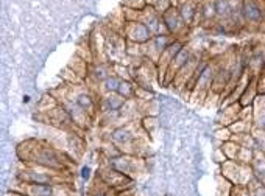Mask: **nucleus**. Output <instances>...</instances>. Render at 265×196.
Segmentation results:
<instances>
[{"mask_svg": "<svg viewBox=\"0 0 265 196\" xmlns=\"http://www.w3.org/2000/svg\"><path fill=\"white\" fill-rule=\"evenodd\" d=\"M63 173L58 172H52L42 167H33L28 165V168H23L22 172H19L17 178L20 182H32V184H50V185H61L60 179H61Z\"/></svg>", "mask_w": 265, "mask_h": 196, "instance_id": "2", "label": "nucleus"}, {"mask_svg": "<svg viewBox=\"0 0 265 196\" xmlns=\"http://www.w3.org/2000/svg\"><path fill=\"white\" fill-rule=\"evenodd\" d=\"M215 11H217V17L222 22H228L232 13L231 0H215Z\"/></svg>", "mask_w": 265, "mask_h": 196, "instance_id": "11", "label": "nucleus"}, {"mask_svg": "<svg viewBox=\"0 0 265 196\" xmlns=\"http://www.w3.org/2000/svg\"><path fill=\"white\" fill-rule=\"evenodd\" d=\"M111 142H112V145H115L117 148H119V150L124 153L125 148L134 146V143H136V136L131 133L128 126H121V128L112 129V133H111Z\"/></svg>", "mask_w": 265, "mask_h": 196, "instance_id": "10", "label": "nucleus"}, {"mask_svg": "<svg viewBox=\"0 0 265 196\" xmlns=\"http://www.w3.org/2000/svg\"><path fill=\"white\" fill-rule=\"evenodd\" d=\"M114 75V64L106 61H94L89 64V74L87 78L92 80L94 84H102L106 78Z\"/></svg>", "mask_w": 265, "mask_h": 196, "instance_id": "8", "label": "nucleus"}, {"mask_svg": "<svg viewBox=\"0 0 265 196\" xmlns=\"http://www.w3.org/2000/svg\"><path fill=\"white\" fill-rule=\"evenodd\" d=\"M247 188H248L250 196H265V184L262 181H259L257 178H253L248 182Z\"/></svg>", "mask_w": 265, "mask_h": 196, "instance_id": "14", "label": "nucleus"}, {"mask_svg": "<svg viewBox=\"0 0 265 196\" xmlns=\"http://www.w3.org/2000/svg\"><path fill=\"white\" fill-rule=\"evenodd\" d=\"M128 100L122 95H119L117 92L114 93H105L103 96L99 98V114H105V112H117L122 111V108L127 105Z\"/></svg>", "mask_w": 265, "mask_h": 196, "instance_id": "9", "label": "nucleus"}, {"mask_svg": "<svg viewBox=\"0 0 265 196\" xmlns=\"http://www.w3.org/2000/svg\"><path fill=\"white\" fill-rule=\"evenodd\" d=\"M119 196H131V190H130V191H122Z\"/></svg>", "mask_w": 265, "mask_h": 196, "instance_id": "15", "label": "nucleus"}, {"mask_svg": "<svg viewBox=\"0 0 265 196\" xmlns=\"http://www.w3.org/2000/svg\"><path fill=\"white\" fill-rule=\"evenodd\" d=\"M190 58H192V52L184 45V47L181 48V52L172 59V62H170V65H168L167 74H165V80H164V84H165V86H168V84L173 83L175 77L178 75V72L189 62Z\"/></svg>", "mask_w": 265, "mask_h": 196, "instance_id": "6", "label": "nucleus"}, {"mask_svg": "<svg viewBox=\"0 0 265 196\" xmlns=\"http://www.w3.org/2000/svg\"><path fill=\"white\" fill-rule=\"evenodd\" d=\"M17 153H19V157L23 162H27L28 165L42 167L58 173H64L69 163H72V160H63V159H69L66 157L64 153L49 146L44 142H36V140H28L22 143Z\"/></svg>", "mask_w": 265, "mask_h": 196, "instance_id": "1", "label": "nucleus"}, {"mask_svg": "<svg viewBox=\"0 0 265 196\" xmlns=\"http://www.w3.org/2000/svg\"><path fill=\"white\" fill-rule=\"evenodd\" d=\"M136 89H137V84L133 80H122L117 93L122 95L125 100H134L136 98Z\"/></svg>", "mask_w": 265, "mask_h": 196, "instance_id": "12", "label": "nucleus"}, {"mask_svg": "<svg viewBox=\"0 0 265 196\" xmlns=\"http://www.w3.org/2000/svg\"><path fill=\"white\" fill-rule=\"evenodd\" d=\"M122 80H124V78L117 77V75H111L109 78H106V80L100 84V87H102V90H103L105 93H114V92L119 90V86H121Z\"/></svg>", "mask_w": 265, "mask_h": 196, "instance_id": "13", "label": "nucleus"}, {"mask_svg": "<svg viewBox=\"0 0 265 196\" xmlns=\"http://www.w3.org/2000/svg\"><path fill=\"white\" fill-rule=\"evenodd\" d=\"M124 38L130 42H134V44H139V45H143L147 42H150L153 35L152 31L149 30L143 22L140 20H136V22H125V27H124Z\"/></svg>", "mask_w": 265, "mask_h": 196, "instance_id": "3", "label": "nucleus"}, {"mask_svg": "<svg viewBox=\"0 0 265 196\" xmlns=\"http://www.w3.org/2000/svg\"><path fill=\"white\" fill-rule=\"evenodd\" d=\"M162 20L167 27V31L172 36H175L176 39H180V36L184 31L189 30V27L186 25V22L183 20L178 7H170L162 13Z\"/></svg>", "mask_w": 265, "mask_h": 196, "instance_id": "4", "label": "nucleus"}, {"mask_svg": "<svg viewBox=\"0 0 265 196\" xmlns=\"http://www.w3.org/2000/svg\"><path fill=\"white\" fill-rule=\"evenodd\" d=\"M56 187L50 184H32V182H19V185L13 190L25 194V196H56Z\"/></svg>", "mask_w": 265, "mask_h": 196, "instance_id": "7", "label": "nucleus"}, {"mask_svg": "<svg viewBox=\"0 0 265 196\" xmlns=\"http://www.w3.org/2000/svg\"><path fill=\"white\" fill-rule=\"evenodd\" d=\"M265 8H262L260 0H242V16L245 25H260L263 22Z\"/></svg>", "mask_w": 265, "mask_h": 196, "instance_id": "5", "label": "nucleus"}]
</instances>
